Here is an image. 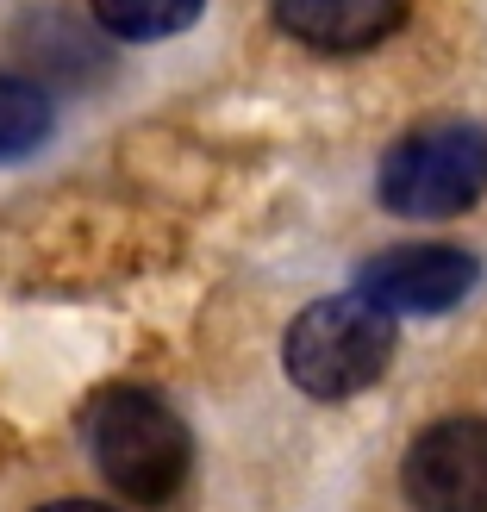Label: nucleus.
Masks as SVG:
<instances>
[{"label": "nucleus", "mask_w": 487, "mask_h": 512, "mask_svg": "<svg viewBox=\"0 0 487 512\" xmlns=\"http://www.w3.org/2000/svg\"><path fill=\"white\" fill-rule=\"evenodd\" d=\"M88 456L132 506H169L188 481L194 444L169 400L150 388H107L88 406Z\"/></svg>", "instance_id": "1"}, {"label": "nucleus", "mask_w": 487, "mask_h": 512, "mask_svg": "<svg viewBox=\"0 0 487 512\" xmlns=\"http://www.w3.org/2000/svg\"><path fill=\"white\" fill-rule=\"evenodd\" d=\"M394 344H400L394 313H381L369 294H331V300H313L288 325L281 363H288V381L300 394L350 400L388 375Z\"/></svg>", "instance_id": "2"}, {"label": "nucleus", "mask_w": 487, "mask_h": 512, "mask_svg": "<svg viewBox=\"0 0 487 512\" xmlns=\"http://www.w3.org/2000/svg\"><path fill=\"white\" fill-rule=\"evenodd\" d=\"M381 207L400 219H450L487 194V125L431 119L381 157Z\"/></svg>", "instance_id": "3"}, {"label": "nucleus", "mask_w": 487, "mask_h": 512, "mask_svg": "<svg viewBox=\"0 0 487 512\" xmlns=\"http://www.w3.org/2000/svg\"><path fill=\"white\" fill-rule=\"evenodd\" d=\"M400 488L413 512H487V419H438L406 444Z\"/></svg>", "instance_id": "4"}, {"label": "nucleus", "mask_w": 487, "mask_h": 512, "mask_svg": "<svg viewBox=\"0 0 487 512\" xmlns=\"http://www.w3.org/2000/svg\"><path fill=\"white\" fill-rule=\"evenodd\" d=\"M481 281V263L456 244H394L363 263L356 294H369L381 313H450Z\"/></svg>", "instance_id": "5"}, {"label": "nucleus", "mask_w": 487, "mask_h": 512, "mask_svg": "<svg viewBox=\"0 0 487 512\" xmlns=\"http://www.w3.org/2000/svg\"><path fill=\"white\" fill-rule=\"evenodd\" d=\"M275 25L306 50H369L406 25V0H269Z\"/></svg>", "instance_id": "6"}, {"label": "nucleus", "mask_w": 487, "mask_h": 512, "mask_svg": "<svg viewBox=\"0 0 487 512\" xmlns=\"http://www.w3.org/2000/svg\"><path fill=\"white\" fill-rule=\"evenodd\" d=\"M94 25L107 38H125V44H157V38H175L207 13V0H88Z\"/></svg>", "instance_id": "7"}, {"label": "nucleus", "mask_w": 487, "mask_h": 512, "mask_svg": "<svg viewBox=\"0 0 487 512\" xmlns=\"http://www.w3.org/2000/svg\"><path fill=\"white\" fill-rule=\"evenodd\" d=\"M50 138V94L32 75H0V163H19Z\"/></svg>", "instance_id": "8"}, {"label": "nucleus", "mask_w": 487, "mask_h": 512, "mask_svg": "<svg viewBox=\"0 0 487 512\" xmlns=\"http://www.w3.org/2000/svg\"><path fill=\"white\" fill-rule=\"evenodd\" d=\"M44 512H113V506H100V500H57V506H44Z\"/></svg>", "instance_id": "9"}]
</instances>
